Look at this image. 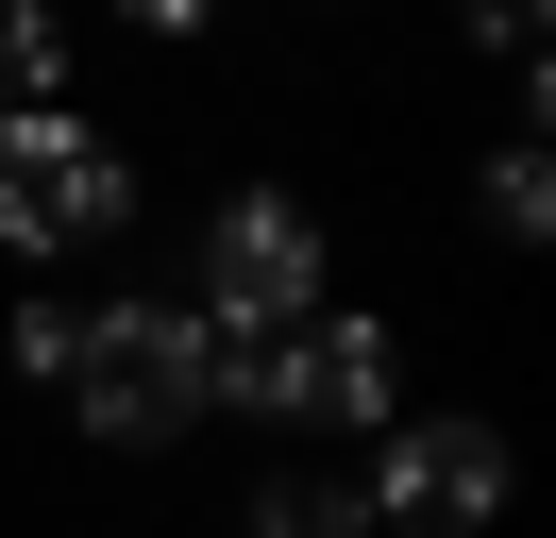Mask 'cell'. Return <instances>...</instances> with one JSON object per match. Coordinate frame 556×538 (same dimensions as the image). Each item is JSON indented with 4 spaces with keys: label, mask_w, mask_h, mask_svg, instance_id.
<instances>
[{
    "label": "cell",
    "mask_w": 556,
    "mask_h": 538,
    "mask_svg": "<svg viewBox=\"0 0 556 538\" xmlns=\"http://www.w3.org/2000/svg\"><path fill=\"white\" fill-rule=\"evenodd\" d=\"M51 387L85 404V437L152 454V437L203 421V320H186V303H102V320H68V370H51Z\"/></svg>",
    "instance_id": "obj_1"
},
{
    "label": "cell",
    "mask_w": 556,
    "mask_h": 538,
    "mask_svg": "<svg viewBox=\"0 0 556 538\" xmlns=\"http://www.w3.org/2000/svg\"><path fill=\"white\" fill-rule=\"evenodd\" d=\"M118 219H136V152L102 118H68V101L0 118V253H102Z\"/></svg>",
    "instance_id": "obj_2"
},
{
    "label": "cell",
    "mask_w": 556,
    "mask_h": 538,
    "mask_svg": "<svg viewBox=\"0 0 556 538\" xmlns=\"http://www.w3.org/2000/svg\"><path fill=\"white\" fill-rule=\"evenodd\" d=\"M489 504H506V437H489L472 404L388 421V454H371V522L388 538H489Z\"/></svg>",
    "instance_id": "obj_3"
},
{
    "label": "cell",
    "mask_w": 556,
    "mask_h": 538,
    "mask_svg": "<svg viewBox=\"0 0 556 538\" xmlns=\"http://www.w3.org/2000/svg\"><path fill=\"white\" fill-rule=\"evenodd\" d=\"M203 320H320V202L237 185L203 219Z\"/></svg>",
    "instance_id": "obj_4"
},
{
    "label": "cell",
    "mask_w": 556,
    "mask_h": 538,
    "mask_svg": "<svg viewBox=\"0 0 556 538\" xmlns=\"http://www.w3.org/2000/svg\"><path fill=\"white\" fill-rule=\"evenodd\" d=\"M287 421L388 437V421H405V404H388V336L371 320H304V336H287Z\"/></svg>",
    "instance_id": "obj_5"
},
{
    "label": "cell",
    "mask_w": 556,
    "mask_h": 538,
    "mask_svg": "<svg viewBox=\"0 0 556 538\" xmlns=\"http://www.w3.org/2000/svg\"><path fill=\"white\" fill-rule=\"evenodd\" d=\"M35 101H68V17L51 0H0V118H35Z\"/></svg>",
    "instance_id": "obj_6"
},
{
    "label": "cell",
    "mask_w": 556,
    "mask_h": 538,
    "mask_svg": "<svg viewBox=\"0 0 556 538\" xmlns=\"http://www.w3.org/2000/svg\"><path fill=\"white\" fill-rule=\"evenodd\" d=\"M253 538H371V488H354V471H287V488L253 504Z\"/></svg>",
    "instance_id": "obj_7"
},
{
    "label": "cell",
    "mask_w": 556,
    "mask_h": 538,
    "mask_svg": "<svg viewBox=\"0 0 556 538\" xmlns=\"http://www.w3.org/2000/svg\"><path fill=\"white\" fill-rule=\"evenodd\" d=\"M556 219V168H540V134H506L489 152V235H540Z\"/></svg>",
    "instance_id": "obj_8"
},
{
    "label": "cell",
    "mask_w": 556,
    "mask_h": 538,
    "mask_svg": "<svg viewBox=\"0 0 556 538\" xmlns=\"http://www.w3.org/2000/svg\"><path fill=\"white\" fill-rule=\"evenodd\" d=\"M472 34L489 51H540V0H472Z\"/></svg>",
    "instance_id": "obj_9"
},
{
    "label": "cell",
    "mask_w": 556,
    "mask_h": 538,
    "mask_svg": "<svg viewBox=\"0 0 556 538\" xmlns=\"http://www.w3.org/2000/svg\"><path fill=\"white\" fill-rule=\"evenodd\" d=\"M118 17H136V34H203V0H118Z\"/></svg>",
    "instance_id": "obj_10"
}]
</instances>
